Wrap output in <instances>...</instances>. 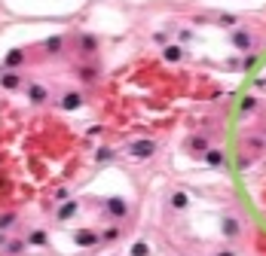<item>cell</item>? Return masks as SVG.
<instances>
[{
  "label": "cell",
  "instance_id": "obj_1",
  "mask_svg": "<svg viewBox=\"0 0 266 256\" xmlns=\"http://www.w3.org/2000/svg\"><path fill=\"white\" fill-rule=\"evenodd\" d=\"M153 149H156L153 141H135L132 144V156L135 159H150V156H153Z\"/></svg>",
  "mask_w": 266,
  "mask_h": 256
},
{
  "label": "cell",
  "instance_id": "obj_2",
  "mask_svg": "<svg viewBox=\"0 0 266 256\" xmlns=\"http://www.w3.org/2000/svg\"><path fill=\"white\" fill-rule=\"evenodd\" d=\"M107 211H110L113 217H125V211H129V207H125L123 199H110V201H107Z\"/></svg>",
  "mask_w": 266,
  "mask_h": 256
},
{
  "label": "cell",
  "instance_id": "obj_3",
  "mask_svg": "<svg viewBox=\"0 0 266 256\" xmlns=\"http://www.w3.org/2000/svg\"><path fill=\"white\" fill-rule=\"evenodd\" d=\"M77 244H83V247H92V244H98V235L95 232H77Z\"/></svg>",
  "mask_w": 266,
  "mask_h": 256
},
{
  "label": "cell",
  "instance_id": "obj_4",
  "mask_svg": "<svg viewBox=\"0 0 266 256\" xmlns=\"http://www.w3.org/2000/svg\"><path fill=\"white\" fill-rule=\"evenodd\" d=\"M80 104H83V98H80L77 91H71V95H64V98H61V107H64V110H77Z\"/></svg>",
  "mask_w": 266,
  "mask_h": 256
},
{
  "label": "cell",
  "instance_id": "obj_5",
  "mask_svg": "<svg viewBox=\"0 0 266 256\" xmlns=\"http://www.w3.org/2000/svg\"><path fill=\"white\" fill-rule=\"evenodd\" d=\"M0 83H3V89H19L21 76H19V73H3V79H0Z\"/></svg>",
  "mask_w": 266,
  "mask_h": 256
},
{
  "label": "cell",
  "instance_id": "obj_6",
  "mask_svg": "<svg viewBox=\"0 0 266 256\" xmlns=\"http://www.w3.org/2000/svg\"><path fill=\"white\" fill-rule=\"evenodd\" d=\"M31 101L43 104V101H46V89H43V86H31Z\"/></svg>",
  "mask_w": 266,
  "mask_h": 256
},
{
  "label": "cell",
  "instance_id": "obj_7",
  "mask_svg": "<svg viewBox=\"0 0 266 256\" xmlns=\"http://www.w3.org/2000/svg\"><path fill=\"white\" fill-rule=\"evenodd\" d=\"M74 214H77V201H67L59 211V219H67V217H74Z\"/></svg>",
  "mask_w": 266,
  "mask_h": 256
},
{
  "label": "cell",
  "instance_id": "obj_8",
  "mask_svg": "<svg viewBox=\"0 0 266 256\" xmlns=\"http://www.w3.org/2000/svg\"><path fill=\"white\" fill-rule=\"evenodd\" d=\"M171 204H175V207H187V195H184V192H175V195H171Z\"/></svg>",
  "mask_w": 266,
  "mask_h": 256
},
{
  "label": "cell",
  "instance_id": "obj_9",
  "mask_svg": "<svg viewBox=\"0 0 266 256\" xmlns=\"http://www.w3.org/2000/svg\"><path fill=\"white\" fill-rule=\"evenodd\" d=\"M165 58H168V61H178V58H181V49H178V46H168V49H165Z\"/></svg>",
  "mask_w": 266,
  "mask_h": 256
},
{
  "label": "cell",
  "instance_id": "obj_10",
  "mask_svg": "<svg viewBox=\"0 0 266 256\" xmlns=\"http://www.w3.org/2000/svg\"><path fill=\"white\" fill-rule=\"evenodd\" d=\"M6 64H9V67L21 64V52H9V55H6Z\"/></svg>",
  "mask_w": 266,
  "mask_h": 256
},
{
  "label": "cell",
  "instance_id": "obj_11",
  "mask_svg": "<svg viewBox=\"0 0 266 256\" xmlns=\"http://www.w3.org/2000/svg\"><path fill=\"white\" fill-rule=\"evenodd\" d=\"M132 256H147V244H135V247H132Z\"/></svg>",
  "mask_w": 266,
  "mask_h": 256
},
{
  "label": "cell",
  "instance_id": "obj_12",
  "mask_svg": "<svg viewBox=\"0 0 266 256\" xmlns=\"http://www.w3.org/2000/svg\"><path fill=\"white\" fill-rule=\"evenodd\" d=\"M46 49H49V52H59V49H61V40H59V37L49 40V43H46Z\"/></svg>",
  "mask_w": 266,
  "mask_h": 256
},
{
  "label": "cell",
  "instance_id": "obj_13",
  "mask_svg": "<svg viewBox=\"0 0 266 256\" xmlns=\"http://www.w3.org/2000/svg\"><path fill=\"white\" fill-rule=\"evenodd\" d=\"M31 244H46V235H43V232H34V235H31Z\"/></svg>",
  "mask_w": 266,
  "mask_h": 256
},
{
  "label": "cell",
  "instance_id": "obj_14",
  "mask_svg": "<svg viewBox=\"0 0 266 256\" xmlns=\"http://www.w3.org/2000/svg\"><path fill=\"white\" fill-rule=\"evenodd\" d=\"M83 49H95V40H92V37H83Z\"/></svg>",
  "mask_w": 266,
  "mask_h": 256
}]
</instances>
